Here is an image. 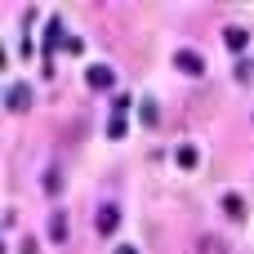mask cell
<instances>
[{"label": "cell", "instance_id": "cell-1", "mask_svg": "<svg viewBox=\"0 0 254 254\" xmlns=\"http://www.w3.org/2000/svg\"><path fill=\"white\" fill-rule=\"evenodd\" d=\"M174 67H179L183 76H201V71H205V58H201L196 49H179V58H174Z\"/></svg>", "mask_w": 254, "mask_h": 254}, {"label": "cell", "instance_id": "cell-2", "mask_svg": "<svg viewBox=\"0 0 254 254\" xmlns=\"http://www.w3.org/2000/svg\"><path fill=\"white\" fill-rule=\"evenodd\" d=\"M85 80H89V89H112V85H116V71L103 67V63H94V67L85 71Z\"/></svg>", "mask_w": 254, "mask_h": 254}, {"label": "cell", "instance_id": "cell-3", "mask_svg": "<svg viewBox=\"0 0 254 254\" xmlns=\"http://www.w3.org/2000/svg\"><path fill=\"white\" fill-rule=\"evenodd\" d=\"M116 223H121V210H116V205H103V210H98V219H94V228H98L103 237H112V232H116Z\"/></svg>", "mask_w": 254, "mask_h": 254}, {"label": "cell", "instance_id": "cell-4", "mask_svg": "<svg viewBox=\"0 0 254 254\" xmlns=\"http://www.w3.org/2000/svg\"><path fill=\"white\" fill-rule=\"evenodd\" d=\"M58 45H67V40H63V22L54 18V22L45 27V58H54V49H58Z\"/></svg>", "mask_w": 254, "mask_h": 254}, {"label": "cell", "instance_id": "cell-5", "mask_svg": "<svg viewBox=\"0 0 254 254\" xmlns=\"http://www.w3.org/2000/svg\"><path fill=\"white\" fill-rule=\"evenodd\" d=\"M27 107H31V89L27 85H13L9 89V112H27Z\"/></svg>", "mask_w": 254, "mask_h": 254}, {"label": "cell", "instance_id": "cell-6", "mask_svg": "<svg viewBox=\"0 0 254 254\" xmlns=\"http://www.w3.org/2000/svg\"><path fill=\"white\" fill-rule=\"evenodd\" d=\"M223 45H228V49H246V45H250V31H246V27H228V31H223Z\"/></svg>", "mask_w": 254, "mask_h": 254}, {"label": "cell", "instance_id": "cell-7", "mask_svg": "<svg viewBox=\"0 0 254 254\" xmlns=\"http://www.w3.org/2000/svg\"><path fill=\"white\" fill-rule=\"evenodd\" d=\"M174 161H179L183 170H192V165H196V147H192V143H183V147L174 152Z\"/></svg>", "mask_w": 254, "mask_h": 254}, {"label": "cell", "instance_id": "cell-8", "mask_svg": "<svg viewBox=\"0 0 254 254\" xmlns=\"http://www.w3.org/2000/svg\"><path fill=\"white\" fill-rule=\"evenodd\" d=\"M223 210H228L232 219H241V214H246V201H241L237 192H228V196H223Z\"/></svg>", "mask_w": 254, "mask_h": 254}, {"label": "cell", "instance_id": "cell-9", "mask_svg": "<svg viewBox=\"0 0 254 254\" xmlns=\"http://www.w3.org/2000/svg\"><path fill=\"white\" fill-rule=\"evenodd\" d=\"M107 138H125V116H112V125H107Z\"/></svg>", "mask_w": 254, "mask_h": 254}, {"label": "cell", "instance_id": "cell-10", "mask_svg": "<svg viewBox=\"0 0 254 254\" xmlns=\"http://www.w3.org/2000/svg\"><path fill=\"white\" fill-rule=\"evenodd\" d=\"M63 232H67V223H63V214H54V223H49V237H54V241H63Z\"/></svg>", "mask_w": 254, "mask_h": 254}, {"label": "cell", "instance_id": "cell-11", "mask_svg": "<svg viewBox=\"0 0 254 254\" xmlns=\"http://www.w3.org/2000/svg\"><path fill=\"white\" fill-rule=\"evenodd\" d=\"M116 254H138V246H116Z\"/></svg>", "mask_w": 254, "mask_h": 254}]
</instances>
